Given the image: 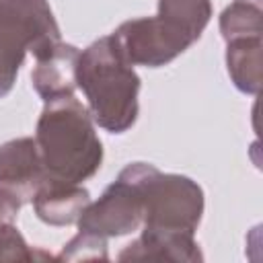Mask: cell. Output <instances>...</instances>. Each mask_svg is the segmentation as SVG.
Here are the masks:
<instances>
[{
  "instance_id": "6da1fadb",
  "label": "cell",
  "mask_w": 263,
  "mask_h": 263,
  "mask_svg": "<svg viewBox=\"0 0 263 263\" xmlns=\"http://www.w3.org/2000/svg\"><path fill=\"white\" fill-rule=\"evenodd\" d=\"M43 103L35 144L45 173L70 183L90 179L101 168L103 144L88 109L74 95L53 97Z\"/></svg>"
},
{
  "instance_id": "7a4b0ae2",
  "label": "cell",
  "mask_w": 263,
  "mask_h": 263,
  "mask_svg": "<svg viewBox=\"0 0 263 263\" xmlns=\"http://www.w3.org/2000/svg\"><path fill=\"white\" fill-rule=\"evenodd\" d=\"M76 86L82 88L88 113L111 134L127 132L138 119L140 76L115 47L111 35L92 41L76 62Z\"/></svg>"
},
{
  "instance_id": "3957f363",
  "label": "cell",
  "mask_w": 263,
  "mask_h": 263,
  "mask_svg": "<svg viewBox=\"0 0 263 263\" xmlns=\"http://www.w3.org/2000/svg\"><path fill=\"white\" fill-rule=\"evenodd\" d=\"M58 41L47 0H0V99L12 90L27 51L39 58Z\"/></svg>"
},
{
  "instance_id": "277c9868",
  "label": "cell",
  "mask_w": 263,
  "mask_h": 263,
  "mask_svg": "<svg viewBox=\"0 0 263 263\" xmlns=\"http://www.w3.org/2000/svg\"><path fill=\"white\" fill-rule=\"evenodd\" d=\"M144 197V228L195 234L203 214L201 187L183 175L160 173L154 164L140 162Z\"/></svg>"
},
{
  "instance_id": "5b68a950",
  "label": "cell",
  "mask_w": 263,
  "mask_h": 263,
  "mask_svg": "<svg viewBox=\"0 0 263 263\" xmlns=\"http://www.w3.org/2000/svg\"><path fill=\"white\" fill-rule=\"evenodd\" d=\"M144 222V197L140 187V162L127 164L117 179L103 191L97 201H90L80 218L78 230L101 238L123 236Z\"/></svg>"
},
{
  "instance_id": "8992f818",
  "label": "cell",
  "mask_w": 263,
  "mask_h": 263,
  "mask_svg": "<svg viewBox=\"0 0 263 263\" xmlns=\"http://www.w3.org/2000/svg\"><path fill=\"white\" fill-rule=\"evenodd\" d=\"M111 39L132 66L158 68L173 62L187 49V45L164 29L156 16H142L121 23L111 33Z\"/></svg>"
},
{
  "instance_id": "52a82bcc",
  "label": "cell",
  "mask_w": 263,
  "mask_h": 263,
  "mask_svg": "<svg viewBox=\"0 0 263 263\" xmlns=\"http://www.w3.org/2000/svg\"><path fill=\"white\" fill-rule=\"evenodd\" d=\"M45 177L35 138H16L0 146V187L12 191L23 203L33 199Z\"/></svg>"
},
{
  "instance_id": "ba28073f",
  "label": "cell",
  "mask_w": 263,
  "mask_h": 263,
  "mask_svg": "<svg viewBox=\"0 0 263 263\" xmlns=\"http://www.w3.org/2000/svg\"><path fill=\"white\" fill-rule=\"evenodd\" d=\"M31 201L41 222L49 226H68L78 222L82 210L90 203V195L80 183H70L47 175Z\"/></svg>"
},
{
  "instance_id": "9c48e42d",
  "label": "cell",
  "mask_w": 263,
  "mask_h": 263,
  "mask_svg": "<svg viewBox=\"0 0 263 263\" xmlns=\"http://www.w3.org/2000/svg\"><path fill=\"white\" fill-rule=\"evenodd\" d=\"M119 261H201L203 255L193 234L144 228L117 257Z\"/></svg>"
},
{
  "instance_id": "30bf717a",
  "label": "cell",
  "mask_w": 263,
  "mask_h": 263,
  "mask_svg": "<svg viewBox=\"0 0 263 263\" xmlns=\"http://www.w3.org/2000/svg\"><path fill=\"white\" fill-rule=\"evenodd\" d=\"M78 55H80L78 47L58 41L43 55L35 58L37 64L31 72V80L35 92L43 101L62 95H74Z\"/></svg>"
},
{
  "instance_id": "8fae6325",
  "label": "cell",
  "mask_w": 263,
  "mask_h": 263,
  "mask_svg": "<svg viewBox=\"0 0 263 263\" xmlns=\"http://www.w3.org/2000/svg\"><path fill=\"white\" fill-rule=\"evenodd\" d=\"M226 66L240 92L257 95L261 88V33L226 39Z\"/></svg>"
},
{
  "instance_id": "7c38bea8",
  "label": "cell",
  "mask_w": 263,
  "mask_h": 263,
  "mask_svg": "<svg viewBox=\"0 0 263 263\" xmlns=\"http://www.w3.org/2000/svg\"><path fill=\"white\" fill-rule=\"evenodd\" d=\"M220 31L224 39L249 33H263L259 6L247 0H234L228 8H224L220 16Z\"/></svg>"
},
{
  "instance_id": "4fadbf2b",
  "label": "cell",
  "mask_w": 263,
  "mask_h": 263,
  "mask_svg": "<svg viewBox=\"0 0 263 263\" xmlns=\"http://www.w3.org/2000/svg\"><path fill=\"white\" fill-rule=\"evenodd\" d=\"M53 259L49 253L33 251L14 224H0V261H37Z\"/></svg>"
},
{
  "instance_id": "5bb4252c",
  "label": "cell",
  "mask_w": 263,
  "mask_h": 263,
  "mask_svg": "<svg viewBox=\"0 0 263 263\" xmlns=\"http://www.w3.org/2000/svg\"><path fill=\"white\" fill-rule=\"evenodd\" d=\"M58 261H88V259H109L107 255V238L78 232L68 245H64L62 253L55 257Z\"/></svg>"
},
{
  "instance_id": "9a60e30c",
  "label": "cell",
  "mask_w": 263,
  "mask_h": 263,
  "mask_svg": "<svg viewBox=\"0 0 263 263\" xmlns=\"http://www.w3.org/2000/svg\"><path fill=\"white\" fill-rule=\"evenodd\" d=\"M23 201L8 189L0 187V224H12L14 218L18 216Z\"/></svg>"
}]
</instances>
